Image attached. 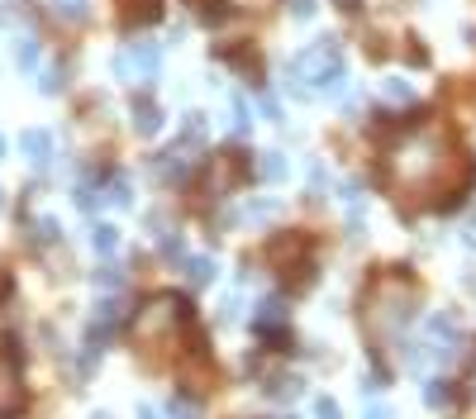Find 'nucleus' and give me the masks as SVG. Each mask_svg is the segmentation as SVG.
<instances>
[{
    "instance_id": "18",
    "label": "nucleus",
    "mask_w": 476,
    "mask_h": 419,
    "mask_svg": "<svg viewBox=\"0 0 476 419\" xmlns=\"http://www.w3.org/2000/svg\"><path fill=\"white\" fill-rule=\"evenodd\" d=\"M315 419H343V415H338V401L319 396V401H315Z\"/></svg>"
},
{
    "instance_id": "24",
    "label": "nucleus",
    "mask_w": 476,
    "mask_h": 419,
    "mask_svg": "<svg viewBox=\"0 0 476 419\" xmlns=\"http://www.w3.org/2000/svg\"><path fill=\"white\" fill-rule=\"evenodd\" d=\"M286 5H291V15H301V19L315 15V0H286Z\"/></svg>"
},
{
    "instance_id": "1",
    "label": "nucleus",
    "mask_w": 476,
    "mask_h": 419,
    "mask_svg": "<svg viewBox=\"0 0 476 419\" xmlns=\"http://www.w3.org/2000/svg\"><path fill=\"white\" fill-rule=\"evenodd\" d=\"M24 405V391H19V343L0 339V415H10Z\"/></svg>"
},
{
    "instance_id": "6",
    "label": "nucleus",
    "mask_w": 476,
    "mask_h": 419,
    "mask_svg": "<svg viewBox=\"0 0 476 419\" xmlns=\"http://www.w3.org/2000/svg\"><path fill=\"white\" fill-rule=\"evenodd\" d=\"M134 129H139V134H158V129H162V110H158V100H148V96L134 100Z\"/></svg>"
},
{
    "instance_id": "19",
    "label": "nucleus",
    "mask_w": 476,
    "mask_h": 419,
    "mask_svg": "<svg viewBox=\"0 0 476 419\" xmlns=\"http://www.w3.org/2000/svg\"><path fill=\"white\" fill-rule=\"evenodd\" d=\"M257 110L267 114V119H281V105H276V96H271V91H262V96H257Z\"/></svg>"
},
{
    "instance_id": "17",
    "label": "nucleus",
    "mask_w": 476,
    "mask_h": 419,
    "mask_svg": "<svg viewBox=\"0 0 476 419\" xmlns=\"http://www.w3.org/2000/svg\"><path fill=\"white\" fill-rule=\"evenodd\" d=\"M271 396H281V401H291V396H301V381H296V376H276V386H271Z\"/></svg>"
},
{
    "instance_id": "31",
    "label": "nucleus",
    "mask_w": 476,
    "mask_h": 419,
    "mask_svg": "<svg viewBox=\"0 0 476 419\" xmlns=\"http://www.w3.org/2000/svg\"><path fill=\"white\" fill-rule=\"evenodd\" d=\"M91 419H110V415H91Z\"/></svg>"
},
{
    "instance_id": "30",
    "label": "nucleus",
    "mask_w": 476,
    "mask_h": 419,
    "mask_svg": "<svg viewBox=\"0 0 476 419\" xmlns=\"http://www.w3.org/2000/svg\"><path fill=\"white\" fill-rule=\"evenodd\" d=\"M0 158H5V138H0Z\"/></svg>"
},
{
    "instance_id": "25",
    "label": "nucleus",
    "mask_w": 476,
    "mask_h": 419,
    "mask_svg": "<svg viewBox=\"0 0 476 419\" xmlns=\"http://www.w3.org/2000/svg\"><path fill=\"white\" fill-rule=\"evenodd\" d=\"M238 305H243V300H238V295H229V300H224V310H220V315H224V324H229V320H238V315H243V310H238Z\"/></svg>"
},
{
    "instance_id": "27",
    "label": "nucleus",
    "mask_w": 476,
    "mask_h": 419,
    "mask_svg": "<svg viewBox=\"0 0 476 419\" xmlns=\"http://www.w3.org/2000/svg\"><path fill=\"white\" fill-rule=\"evenodd\" d=\"M462 243H467V248H476V214L462 224Z\"/></svg>"
},
{
    "instance_id": "28",
    "label": "nucleus",
    "mask_w": 476,
    "mask_h": 419,
    "mask_svg": "<svg viewBox=\"0 0 476 419\" xmlns=\"http://www.w3.org/2000/svg\"><path fill=\"white\" fill-rule=\"evenodd\" d=\"M367 419H396V415H391L386 405H372V410H367Z\"/></svg>"
},
{
    "instance_id": "15",
    "label": "nucleus",
    "mask_w": 476,
    "mask_h": 419,
    "mask_svg": "<svg viewBox=\"0 0 476 419\" xmlns=\"http://www.w3.org/2000/svg\"><path fill=\"white\" fill-rule=\"evenodd\" d=\"M95 248H100V253H114V248H119V229L114 224H95Z\"/></svg>"
},
{
    "instance_id": "7",
    "label": "nucleus",
    "mask_w": 476,
    "mask_h": 419,
    "mask_svg": "<svg viewBox=\"0 0 476 419\" xmlns=\"http://www.w3.org/2000/svg\"><path fill=\"white\" fill-rule=\"evenodd\" d=\"M257 329H262V334H267V329H286V300L281 295H267V300H262V305H257Z\"/></svg>"
},
{
    "instance_id": "4",
    "label": "nucleus",
    "mask_w": 476,
    "mask_h": 419,
    "mask_svg": "<svg viewBox=\"0 0 476 419\" xmlns=\"http://www.w3.org/2000/svg\"><path fill=\"white\" fill-rule=\"evenodd\" d=\"M119 320H124V300H100V310H95V320H91V343L86 348H105V339H110L114 329H119Z\"/></svg>"
},
{
    "instance_id": "29",
    "label": "nucleus",
    "mask_w": 476,
    "mask_h": 419,
    "mask_svg": "<svg viewBox=\"0 0 476 419\" xmlns=\"http://www.w3.org/2000/svg\"><path fill=\"white\" fill-rule=\"evenodd\" d=\"M139 419H158L153 415V405H139Z\"/></svg>"
},
{
    "instance_id": "21",
    "label": "nucleus",
    "mask_w": 476,
    "mask_h": 419,
    "mask_svg": "<svg viewBox=\"0 0 476 419\" xmlns=\"http://www.w3.org/2000/svg\"><path fill=\"white\" fill-rule=\"evenodd\" d=\"M33 239H38V243H53V239H58V224H53V219H38V224H33Z\"/></svg>"
},
{
    "instance_id": "20",
    "label": "nucleus",
    "mask_w": 476,
    "mask_h": 419,
    "mask_svg": "<svg viewBox=\"0 0 476 419\" xmlns=\"http://www.w3.org/2000/svg\"><path fill=\"white\" fill-rule=\"evenodd\" d=\"M105 195H110L114 205H129V181H124V177H114V181H110V191H105Z\"/></svg>"
},
{
    "instance_id": "5",
    "label": "nucleus",
    "mask_w": 476,
    "mask_h": 419,
    "mask_svg": "<svg viewBox=\"0 0 476 419\" xmlns=\"http://www.w3.org/2000/svg\"><path fill=\"white\" fill-rule=\"evenodd\" d=\"M19 143H24V158H29L33 167H48V162H53V134L48 129H24Z\"/></svg>"
},
{
    "instance_id": "3",
    "label": "nucleus",
    "mask_w": 476,
    "mask_h": 419,
    "mask_svg": "<svg viewBox=\"0 0 476 419\" xmlns=\"http://www.w3.org/2000/svg\"><path fill=\"white\" fill-rule=\"evenodd\" d=\"M428 357H458L462 353V329L458 315H428Z\"/></svg>"
},
{
    "instance_id": "23",
    "label": "nucleus",
    "mask_w": 476,
    "mask_h": 419,
    "mask_svg": "<svg viewBox=\"0 0 476 419\" xmlns=\"http://www.w3.org/2000/svg\"><path fill=\"white\" fill-rule=\"evenodd\" d=\"M95 281H100V286H119L124 272H119V267H105V272H95Z\"/></svg>"
},
{
    "instance_id": "26",
    "label": "nucleus",
    "mask_w": 476,
    "mask_h": 419,
    "mask_svg": "<svg viewBox=\"0 0 476 419\" xmlns=\"http://www.w3.org/2000/svg\"><path fill=\"white\" fill-rule=\"evenodd\" d=\"M19 62H24V67L38 62V43H19Z\"/></svg>"
},
{
    "instance_id": "2",
    "label": "nucleus",
    "mask_w": 476,
    "mask_h": 419,
    "mask_svg": "<svg viewBox=\"0 0 476 419\" xmlns=\"http://www.w3.org/2000/svg\"><path fill=\"white\" fill-rule=\"evenodd\" d=\"M158 67H162L158 43H134V48H124L114 58V72L129 81H158Z\"/></svg>"
},
{
    "instance_id": "10",
    "label": "nucleus",
    "mask_w": 476,
    "mask_h": 419,
    "mask_svg": "<svg viewBox=\"0 0 476 419\" xmlns=\"http://www.w3.org/2000/svg\"><path fill=\"white\" fill-rule=\"evenodd\" d=\"M448 401H453V381H448V376H433V381H424V405L443 410Z\"/></svg>"
},
{
    "instance_id": "32",
    "label": "nucleus",
    "mask_w": 476,
    "mask_h": 419,
    "mask_svg": "<svg viewBox=\"0 0 476 419\" xmlns=\"http://www.w3.org/2000/svg\"><path fill=\"white\" fill-rule=\"evenodd\" d=\"M276 419H291V415H276Z\"/></svg>"
},
{
    "instance_id": "12",
    "label": "nucleus",
    "mask_w": 476,
    "mask_h": 419,
    "mask_svg": "<svg viewBox=\"0 0 476 419\" xmlns=\"http://www.w3.org/2000/svg\"><path fill=\"white\" fill-rule=\"evenodd\" d=\"M167 415H172V419H200V401H190V396H172V401H167Z\"/></svg>"
},
{
    "instance_id": "22",
    "label": "nucleus",
    "mask_w": 476,
    "mask_h": 419,
    "mask_svg": "<svg viewBox=\"0 0 476 419\" xmlns=\"http://www.w3.org/2000/svg\"><path fill=\"white\" fill-rule=\"evenodd\" d=\"M338 195H343V200H348L352 210H362V186H357V181H348V186H343Z\"/></svg>"
},
{
    "instance_id": "16",
    "label": "nucleus",
    "mask_w": 476,
    "mask_h": 419,
    "mask_svg": "<svg viewBox=\"0 0 476 419\" xmlns=\"http://www.w3.org/2000/svg\"><path fill=\"white\" fill-rule=\"evenodd\" d=\"M381 91H386L391 100H410V96H414V86H410L405 77H386V81H381Z\"/></svg>"
},
{
    "instance_id": "13",
    "label": "nucleus",
    "mask_w": 476,
    "mask_h": 419,
    "mask_svg": "<svg viewBox=\"0 0 476 419\" xmlns=\"http://www.w3.org/2000/svg\"><path fill=\"white\" fill-rule=\"evenodd\" d=\"M229 110H234V134L243 138V134L253 129V114H248V100H243V96H234V100H229Z\"/></svg>"
},
{
    "instance_id": "11",
    "label": "nucleus",
    "mask_w": 476,
    "mask_h": 419,
    "mask_svg": "<svg viewBox=\"0 0 476 419\" xmlns=\"http://www.w3.org/2000/svg\"><path fill=\"white\" fill-rule=\"evenodd\" d=\"M257 177L281 181L286 177V158H281V153H262V158H257Z\"/></svg>"
},
{
    "instance_id": "9",
    "label": "nucleus",
    "mask_w": 476,
    "mask_h": 419,
    "mask_svg": "<svg viewBox=\"0 0 476 419\" xmlns=\"http://www.w3.org/2000/svg\"><path fill=\"white\" fill-rule=\"evenodd\" d=\"M162 15V0H129L124 5V24H153Z\"/></svg>"
},
{
    "instance_id": "14",
    "label": "nucleus",
    "mask_w": 476,
    "mask_h": 419,
    "mask_svg": "<svg viewBox=\"0 0 476 419\" xmlns=\"http://www.w3.org/2000/svg\"><path fill=\"white\" fill-rule=\"evenodd\" d=\"M271 214H276V200H248V210H243L248 224H262V219H271Z\"/></svg>"
},
{
    "instance_id": "8",
    "label": "nucleus",
    "mask_w": 476,
    "mask_h": 419,
    "mask_svg": "<svg viewBox=\"0 0 476 419\" xmlns=\"http://www.w3.org/2000/svg\"><path fill=\"white\" fill-rule=\"evenodd\" d=\"M181 272H186L190 290H200V286L215 281V262H210V258H186V262H181Z\"/></svg>"
}]
</instances>
